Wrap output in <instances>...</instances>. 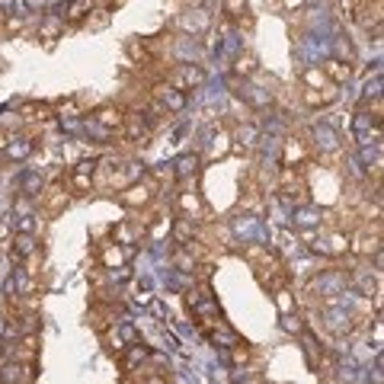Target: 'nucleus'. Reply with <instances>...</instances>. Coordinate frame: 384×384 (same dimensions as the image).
Returning <instances> with one entry per match:
<instances>
[{
	"label": "nucleus",
	"mask_w": 384,
	"mask_h": 384,
	"mask_svg": "<svg viewBox=\"0 0 384 384\" xmlns=\"http://www.w3.org/2000/svg\"><path fill=\"white\" fill-rule=\"evenodd\" d=\"M93 10H96V0H67L58 16H61V23H67V26H80Z\"/></svg>",
	"instance_id": "5"
},
{
	"label": "nucleus",
	"mask_w": 384,
	"mask_h": 384,
	"mask_svg": "<svg viewBox=\"0 0 384 384\" xmlns=\"http://www.w3.org/2000/svg\"><path fill=\"white\" fill-rule=\"evenodd\" d=\"M144 359H148V346H141V343H131V349L125 352V368L131 372V368L141 365Z\"/></svg>",
	"instance_id": "24"
},
{
	"label": "nucleus",
	"mask_w": 384,
	"mask_h": 384,
	"mask_svg": "<svg viewBox=\"0 0 384 384\" xmlns=\"http://www.w3.org/2000/svg\"><path fill=\"white\" fill-rule=\"evenodd\" d=\"M13 260H29L36 253V237L32 234H13V247H10Z\"/></svg>",
	"instance_id": "20"
},
{
	"label": "nucleus",
	"mask_w": 384,
	"mask_h": 384,
	"mask_svg": "<svg viewBox=\"0 0 384 384\" xmlns=\"http://www.w3.org/2000/svg\"><path fill=\"white\" fill-rule=\"evenodd\" d=\"M177 208L183 212V218H202L205 215V202H202V196L192 192V189H179L177 192Z\"/></svg>",
	"instance_id": "10"
},
{
	"label": "nucleus",
	"mask_w": 384,
	"mask_h": 384,
	"mask_svg": "<svg viewBox=\"0 0 384 384\" xmlns=\"http://www.w3.org/2000/svg\"><path fill=\"white\" fill-rule=\"evenodd\" d=\"M337 96H339V90L333 84H327V87H304V90H301V100H304V106H310V109H324V106H330Z\"/></svg>",
	"instance_id": "7"
},
{
	"label": "nucleus",
	"mask_w": 384,
	"mask_h": 384,
	"mask_svg": "<svg viewBox=\"0 0 384 384\" xmlns=\"http://www.w3.org/2000/svg\"><path fill=\"white\" fill-rule=\"evenodd\" d=\"M221 7H225V16L234 19V23H240L247 13V0H221Z\"/></svg>",
	"instance_id": "23"
},
{
	"label": "nucleus",
	"mask_w": 384,
	"mask_h": 384,
	"mask_svg": "<svg viewBox=\"0 0 384 384\" xmlns=\"http://www.w3.org/2000/svg\"><path fill=\"white\" fill-rule=\"evenodd\" d=\"M196 170H199V157H196V154H186V157L177 160V177L179 179L189 177V173H196Z\"/></svg>",
	"instance_id": "26"
},
{
	"label": "nucleus",
	"mask_w": 384,
	"mask_h": 384,
	"mask_svg": "<svg viewBox=\"0 0 384 384\" xmlns=\"http://www.w3.org/2000/svg\"><path fill=\"white\" fill-rule=\"evenodd\" d=\"M122 337L128 339V343H138V330L131 327V324H122Z\"/></svg>",
	"instance_id": "38"
},
{
	"label": "nucleus",
	"mask_w": 384,
	"mask_h": 384,
	"mask_svg": "<svg viewBox=\"0 0 384 384\" xmlns=\"http://www.w3.org/2000/svg\"><path fill=\"white\" fill-rule=\"evenodd\" d=\"M320 71H324V77H327L333 87L346 84L349 77H352V65H346V61H337V58H327V61L320 65Z\"/></svg>",
	"instance_id": "12"
},
{
	"label": "nucleus",
	"mask_w": 384,
	"mask_h": 384,
	"mask_svg": "<svg viewBox=\"0 0 384 384\" xmlns=\"http://www.w3.org/2000/svg\"><path fill=\"white\" fill-rule=\"evenodd\" d=\"M170 234H173V240H177L179 247H192L196 244V237H199V231H196V225H192V218H179L177 225H170Z\"/></svg>",
	"instance_id": "15"
},
{
	"label": "nucleus",
	"mask_w": 384,
	"mask_h": 384,
	"mask_svg": "<svg viewBox=\"0 0 384 384\" xmlns=\"http://www.w3.org/2000/svg\"><path fill=\"white\" fill-rule=\"evenodd\" d=\"M84 23H87L90 29H103L106 23H109V10H93V13H90Z\"/></svg>",
	"instance_id": "32"
},
{
	"label": "nucleus",
	"mask_w": 384,
	"mask_h": 384,
	"mask_svg": "<svg viewBox=\"0 0 384 384\" xmlns=\"http://www.w3.org/2000/svg\"><path fill=\"white\" fill-rule=\"evenodd\" d=\"M167 84L186 93V90H192V87L205 84V71H202L199 65H179V67H173V71H167Z\"/></svg>",
	"instance_id": "4"
},
{
	"label": "nucleus",
	"mask_w": 384,
	"mask_h": 384,
	"mask_svg": "<svg viewBox=\"0 0 384 384\" xmlns=\"http://www.w3.org/2000/svg\"><path fill=\"white\" fill-rule=\"evenodd\" d=\"M310 247H314V253L343 256V253H349V234H343V231H317Z\"/></svg>",
	"instance_id": "2"
},
{
	"label": "nucleus",
	"mask_w": 384,
	"mask_h": 384,
	"mask_svg": "<svg viewBox=\"0 0 384 384\" xmlns=\"http://www.w3.org/2000/svg\"><path fill=\"white\" fill-rule=\"evenodd\" d=\"M327 84L330 80L324 77L320 67H308V71H304V87H327Z\"/></svg>",
	"instance_id": "29"
},
{
	"label": "nucleus",
	"mask_w": 384,
	"mask_h": 384,
	"mask_svg": "<svg viewBox=\"0 0 384 384\" xmlns=\"http://www.w3.org/2000/svg\"><path fill=\"white\" fill-rule=\"evenodd\" d=\"M93 122L106 131H115V128H122L125 125V113L119 109V106H100L96 115H93Z\"/></svg>",
	"instance_id": "13"
},
{
	"label": "nucleus",
	"mask_w": 384,
	"mask_h": 384,
	"mask_svg": "<svg viewBox=\"0 0 384 384\" xmlns=\"http://www.w3.org/2000/svg\"><path fill=\"white\" fill-rule=\"evenodd\" d=\"M269 7H275V10H285V13H291V10H301L308 0H266Z\"/></svg>",
	"instance_id": "33"
},
{
	"label": "nucleus",
	"mask_w": 384,
	"mask_h": 384,
	"mask_svg": "<svg viewBox=\"0 0 384 384\" xmlns=\"http://www.w3.org/2000/svg\"><path fill=\"white\" fill-rule=\"evenodd\" d=\"M208 26H212V13L202 7L189 10V13H183L179 16V29L183 32H192V36H202V32H208Z\"/></svg>",
	"instance_id": "8"
},
{
	"label": "nucleus",
	"mask_w": 384,
	"mask_h": 384,
	"mask_svg": "<svg viewBox=\"0 0 384 384\" xmlns=\"http://www.w3.org/2000/svg\"><path fill=\"white\" fill-rule=\"evenodd\" d=\"M231 154V138H227L225 131H218L215 138H212V160H221Z\"/></svg>",
	"instance_id": "22"
},
{
	"label": "nucleus",
	"mask_w": 384,
	"mask_h": 384,
	"mask_svg": "<svg viewBox=\"0 0 384 384\" xmlns=\"http://www.w3.org/2000/svg\"><path fill=\"white\" fill-rule=\"evenodd\" d=\"M125 55H128L135 65H150V61H154V52H150L148 38H128V42H125Z\"/></svg>",
	"instance_id": "17"
},
{
	"label": "nucleus",
	"mask_w": 384,
	"mask_h": 384,
	"mask_svg": "<svg viewBox=\"0 0 384 384\" xmlns=\"http://www.w3.org/2000/svg\"><path fill=\"white\" fill-rule=\"evenodd\" d=\"M36 227H38L36 215H19L16 218V234H36Z\"/></svg>",
	"instance_id": "30"
},
{
	"label": "nucleus",
	"mask_w": 384,
	"mask_h": 384,
	"mask_svg": "<svg viewBox=\"0 0 384 384\" xmlns=\"http://www.w3.org/2000/svg\"><path fill=\"white\" fill-rule=\"evenodd\" d=\"M154 196H157V183L148 177V179H141V183H128V189L119 196V202L125 208H148L154 202Z\"/></svg>",
	"instance_id": "1"
},
{
	"label": "nucleus",
	"mask_w": 384,
	"mask_h": 384,
	"mask_svg": "<svg viewBox=\"0 0 384 384\" xmlns=\"http://www.w3.org/2000/svg\"><path fill=\"white\" fill-rule=\"evenodd\" d=\"M128 256H131V247H119V244H103L100 247V260H103L106 269H119V266H125Z\"/></svg>",
	"instance_id": "14"
},
{
	"label": "nucleus",
	"mask_w": 384,
	"mask_h": 384,
	"mask_svg": "<svg viewBox=\"0 0 384 384\" xmlns=\"http://www.w3.org/2000/svg\"><path fill=\"white\" fill-rule=\"evenodd\" d=\"M349 250L356 256H372V253H381V234H372V231H362V234L349 237Z\"/></svg>",
	"instance_id": "11"
},
{
	"label": "nucleus",
	"mask_w": 384,
	"mask_h": 384,
	"mask_svg": "<svg viewBox=\"0 0 384 384\" xmlns=\"http://www.w3.org/2000/svg\"><path fill=\"white\" fill-rule=\"evenodd\" d=\"M96 160H80V163H74L71 167V173H67V186H71V192L74 196H87L90 189H93V173H96Z\"/></svg>",
	"instance_id": "3"
},
{
	"label": "nucleus",
	"mask_w": 384,
	"mask_h": 384,
	"mask_svg": "<svg viewBox=\"0 0 384 384\" xmlns=\"http://www.w3.org/2000/svg\"><path fill=\"white\" fill-rule=\"evenodd\" d=\"M234 71L240 77H253L256 74V58L250 55V52H247V55H240V58H237V67H234Z\"/></svg>",
	"instance_id": "27"
},
{
	"label": "nucleus",
	"mask_w": 384,
	"mask_h": 384,
	"mask_svg": "<svg viewBox=\"0 0 384 384\" xmlns=\"http://www.w3.org/2000/svg\"><path fill=\"white\" fill-rule=\"evenodd\" d=\"M32 148H36V144H32V138H13L7 144V157L10 160H26L29 154H32Z\"/></svg>",
	"instance_id": "21"
},
{
	"label": "nucleus",
	"mask_w": 384,
	"mask_h": 384,
	"mask_svg": "<svg viewBox=\"0 0 384 384\" xmlns=\"http://www.w3.org/2000/svg\"><path fill=\"white\" fill-rule=\"evenodd\" d=\"M61 32H65V23H61L58 13H48V16L38 23V38H45V42H55Z\"/></svg>",
	"instance_id": "19"
},
{
	"label": "nucleus",
	"mask_w": 384,
	"mask_h": 384,
	"mask_svg": "<svg viewBox=\"0 0 384 384\" xmlns=\"http://www.w3.org/2000/svg\"><path fill=\"white\" fill-rule=\"evenodd\" d=\"M42 189H45L42 186V179H38L36 173H29L26 177V196H42Z\"/></svg>",
	"instance_id": "34"
},
{
	"label": "nucleus",
	"mask_w": 384,
	"mask_h": 384,
	"mask_svg": "<svg viewBox=\"0 0 384 384\" xmlns=\"http://www.w3.org/2000/svg\"><path fill=\"white\" fill-rule=\"evenodd\" d=\"M154 96H157V106L167 115L170 113H179V109L186 106V93H183V90H177V87H170V84H157Z\"/></svg>",
	"instance_id": "6"
},
{
	"label": "nucleus",
	"mask_w": 384,
	"mask_h": 384,
	"mask_svg": "<svg viewBox=\"0 0 384 384\" xmlns=\"http://www.w3.org/2000/svg\"><path fill=\"white\" fill-rule=\"evenodd\" d=\"M304 157H308V148H304L298 138L285 141V154H282L285 167H304Z\"/></svg>",
	"instance_id": "18"
},
{
	"label": "nucleus",
	"mask_w": 384,
	"mask_h": 384,
	"mask_svg": "<svg viewBox=\"0 0 384 384\" xmlns=\"http://www.w3.org/2000/svg\"><path fill=\"white\" fill-rule=\"evenodd\" d=\"M113 244H138V237H148V227L141 225V221H122V225H113Z\"/></svg>",
	"instance_id": "9"
},
{
	"label": "nucleus",
	"mask_w": 384,
	"mask_h": 384,
	"mask_svg": "<svg viewBox=\"0 0 384 384\" xmlns=\"http://www.w3.org/2000/svg\"><path fill=\"white\" fill-rule=\"evenodd\" d=\"M231 359H234L237 365H247V362H250V349L237 343V346H234V352H231Z\"/></svg>",
	"instance_id": "37"
},
{
	"label": "nucleus",
	"mask_w": 384,
	"mask_h": 384,
	"mask_svg": "<svg viewBox=\"0 0 384 384\" xmlns=\"http://www.w3.org/2000/svg\"><path fill=\"white\" fill-rule=\"evenodd\" d=\"M275 304H279L282 314H289V310L295 308V301H291V295H289L285 289H279V295H275Z\"/></svg>",
	"instance_id": "35"
},
{
	"label": "nucleus",
	"mask_w": 384,
	"mask_h": 384,
	"mask_svg": "<svg viewBox=\"0 0 384 384\" xmlns=\"http://www.w3.org/2000/svg\"><path fill=\"white\" fill-rule=\"evenodd\" d=\"M314 135H317V144H320V148H324V150H337L339 148V144H337V135H333V131H330V128H324V131H314Z\"/></svg>",
	"instance_id": "31"
},
{
	"label": "nucleus",
	"mask_w": 384,
	"mask_h": 384,
	"mask_svg": "<svg viewBox=\"0 0 384 384\" xmlns=\"http://www.w3.org/2000/svg\"><path fill=\"white\" fill-rule=\"evenodd\" d=\"M173 262H177L179 269H196V260H192V256L186 253V247H183V250H179L177 256H173Z\"/></svg>",
	"instance_id": "36"
},
{
	"label": "nucleus",
	"mask_w": 384,
	"mask_h": 384,
	"mask_svg": "<svg viewBox=\"0 0 384 384\" xmlns=\"http://www.w3.org/2000/svg\"><path fill=\"white\" fill-rule=\"evenodd\" d=\"M337 61H346V65H352V61H356V48H352V42H349V38H343V36L337 38Z\"/></svg>",
	"instance_id": "25"
},
{
	"label": "nucleus",
	"mask_w": 384,
	"mask_h": 384,
	"mask_svg": "<svg viewBox=\"0 0 384 384\" xmlns=\"http://www.w3.org/2000/svg\"><path fill=\"white\" fill-rule=\"evenodd\" d=\"M38 199H42V205H45L52 215H58V212L67 205V192H65V186H61V183H52L48 189H42V196H38Z\"/></svg>",
	"instance_id": "16"
},
{
	"label": "nucleus",
	"mask_w": 384,
	"mask_h": 384,
	"mask_svg": "<svg viewBox=\"0 0 384 384\" xmlns=\"http://www.w3.org/2000/svg\"><path fill=\"white\" fill-rule=\"evenodd\" d=\"M237 148H253L256 138H260V131H256V125H244V128L237 131Z\"/></svg>",
	"instance_id": "28"
}]
</instances>
